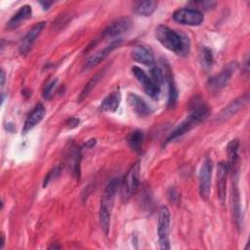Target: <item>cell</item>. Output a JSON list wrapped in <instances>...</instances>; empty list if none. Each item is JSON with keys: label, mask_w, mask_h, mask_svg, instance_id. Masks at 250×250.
I'll list each match as a JSON object with an SVG mask.
<instances>
[{"label": "cell", "mask_w": 250, "mask_h": 250, "mask_svg": "<svg viewBox=\"0 0 250 250\" xmlns=\"http://www.w3.org/2000/svg\"><path fill=\"white\" fill-rule=\"evenodd\" d=\"M154 34L159 43L167 50L183 56L188 53L189 41L186 34L177 32L165 25H158Z\"/></svg>", "instance_id": "obj_1"}, {"label": "cell", "mask_w": 250, "mask_h": 250, "mask_svg": "<svg viewBox=\"0 0 250 250\" xmlns=\"http://www.w3.org/2000/svg\"><path fill=\"white\" fill-rule=\"evenodd\" d=\"M121 185L120 178L116 177L111 179L108 184L106 185L102 198H101V206H100V223L102 229L105 234L109 231V226H110V216H111V210L113 207V202L115 198V194L117 192V189L119 188Z\"/></svg>", "instance_id": "obj_2"}, {"label": "cell", "mask_w": 250, "mask_h": 250, "mask_svg": "<svg viewBox=\"0 0 250 250\" xmlns=\"http://www.w3.org/2000/svg\"><path fill=\"white\" fill-rule=\"evenodd\" d=\"M140 183V163L136 162L127 172L121 182V196L123 200H128L136 191Z\"/></svg>", "instance_id": "obj_3"}, {"label": "cell", "mask_w": 250, "mask_h": 250, "mask_svg": "<svg viewBox=\"0 0 250 250\" xmlns=\"http://www.w3.org/2000/svg\"><path fill=\"white\" fill-rule=\"evenodd\" d=\"M169 226H170V212L166 206H163L159 210L158 214V240L161 249H170L169 242Z\"/></svg>", "instance_id": "obj_4"}, {"label": "cell", "mask_w": 250, "mask_h": 250, "mask_svg": "<svg viewBox=\"0 0 250 250\" xmlns=\"http://www.w3.org/2000/svg\"><path fill=\"white\" fill-rule=\"evenodd\" d=\"M234 70H235V64L230 63L226 68H224L220 73L210 77L207 82L208 90L214 94L223 90L229 84Z\"/></svg>", "instance_id": "obj_5"}, {"label": "cell", "mask_w": 250, "mask_h": 250, "mask_svg": "<svg viewBox=\"0 0 250 250\" xmlns=\"http://www.w3.org/2000/svg\"><path fill=\"white\" fill-rule=\"evenodd\" d=\"M173 19L182 24L199 25L203 21V15L196 9L181 8L173 13Z\"/></svg>", "instance_id": "obj_6"}, {"label": "cell", "mask_w": 250, "mask_h": 250, "mask_svg": "<svg viewBox=\"0 0 250 250\" xmlns=\"http://www.w3.org/2000/svg\"><path fill=\"white\" fill-rule=\"evenodd\" d=\"M212 161L206 158L199 171V194L203 200H208L211 190Z\"/></svg>", "instance_id": "obj_7"}, {"label": "cell", "mask_w": 250, "mask_h": 250, "mask_svg": "<svg viewBox=\"0 0 250 250\" xmlns=\"http://www.w3.org/2000/svg\"><path fill=\"white\" fill-rule=\"evenodd\" d=\"M132 72L137 78V80L142 84L145 92L152 99L157 100L159 95H160V90L161 88L158 87L149 76L139 66H133L132 67Z\"/></svg>", "instance_id": "obj_8"}, {"label": "cell", "mask_w": 250, "mask_h": 250, "mask_svg": "<svg viewBox=\"0 0 250 250\" xmlns=\"http://www.w3.org/2000/svg\"><path fill=\"white\" fill-rule=\"evenodd\" d=\"M131 21L128 18H119L110 22L103 31L104 38H115L125 33L131 27Z\"/></svg>", "instance_id": "obj_9"}, {"label": "cell", "mask_w": 250, "mask_h": 250, "mask_svg": "<svg viewBox=\"0 0 250 250\" xmlns=\"http://www.w3.org/2000/svg\"><path fill=\"white\" fill-rule=\"evenodd\" d=\"M248 102H249V94H245L235 99L230 104H229L225 108H223V110L217 115V121L222 122L224 120L229 119L233 114L237 113L240 109H242L248 104Z\"/></svg>", "instance_id": "obj_10"}, {"label": "cell", "mask_w": 250, "mask_h": 250, "mask_svg": "<svg viewBox=\"0 0 250 250\" xmlns=\"http://www.w3.org/2000/svg\"><path fill=\"white\" fill-rule=\"evenodd\" d=\"M44 26H45V22L44 21H40V22H37L35 25H33L32 28H30L27 31V33L21 39L20 47H19L20 53L21 55H26L30 51V49H31L35 39L41 33V31L44 28Z\"/></svg>", "instance_id": "obj_11"}, {"label": "cell", "mask_w": 250, "mask_h": 250, "mask_svg": "<svg viewBox=\"0 0 250 250\" xmlns=\"http://www.w3.org/2000/svg\"><path fill=\"white\" fill-rule=\"evenodd\" d=\"M121 42V39H117V40H114L112 41L109 45H107L106 47H104V49L98 51L97 53H95L94 55H92L87 61L86 62L84 63V66H83V69L84 70H88V69H91L93 68L94 66H96L97 64H99L101 62H103L116 47L119 46Z\"/></svg>", "instance_id": "obj_12"}, {"label": "cell", "mask_w": 250, "mask_h": 250, "mask_svg": "<svg viewBox=\"0 0 250 250\" xmlns=\"http://www.w3.org/2000/svg\"><path fill=\"white\" fill-rule=\"evenodd\" d=\"M229 171V166L226 162H220L217 169V188H218V198L224 203L226 199L227 190V175Z\"/></svg>", "instance_id": "obj_13"}, {"label": "cell", "mask_w": 250, "mask_h": 250, "mask_svg": "<svg viewBox=\"0 0 250 250\" xmlns=\"http://www.w3.org/2000/svg\"><path fill=\"white\" fill-rule=\"evenodd\" d=\"M44 115H45L44 105L42 104H37L25 119L23 128H22V134H25L26 132L31 130L33 127H35L43 119Z\"/></svg>", "instance_id": "obj_14"}, {"label": "cell", "mask_w": 250, "mask_h": 250, "mask_svg": "<svg viewBox=\"0 0 250 250\" xmlns=\"http://www.w3.org/2000/svg\"><path fill=\"white\" fill-rule=\"evenodd\" d=\"M127 101L133 110L139 116H147L151 113L150 106L138 95L135 93H129L127 97Z\"/></svg>", "instance_id": "obj_15"}, {"label": "cell", "mask_w": 250, "mask_h": 250, "mask_svg": "<svg viewBox=\"0 0 250 250\" xmlns=\"http://www.w3.org/2000/svg\"><path fill=\"white\" fill-rule=\"evenodd\" d=\"M132 58L143 64L151 65L154 62V55L152 50L146 46H136L132 52Z\"/></svg>", "instance_id": "obj_16"}, {"label": "cell", "mask_w": 250, "mask_h": 250, "mask_svg": "<svg viewBox=\"0 0 250 250\" xmlns=\"http://www.w3.org/2000/svg\"><path fill=\"white\" fill-rule=\"evenodd\" d=\"M32 16V10L30 8V6L28 5H24L22 7H21L18 12L10 19V21L7 22V27L9 29H13L18 27L21 21L28 20L29 18H31Z\"/></svg>", "instance_id": "obj_17"}, {"label": "cell", "mask_w": 250, "mask_h": 250, "mask_svg": "<svg viewBox=\"0 0 250 250\" xmlns=\"http://www.w3.org/2000/svg\"><path fill=\"white\" fill-rule=\"evenodd\" d=\"M197 124H199V122H198L194 117L188 115V118H187L185 121H183V122L170 134V136L168 137L166 143H169V142H171L172 140L178 138L179 136L184 135L185 133L188 132L191 128H193V127L196 126Z\"/></svg>", "instance_id": "obj_18"}, {"label": "cell", "mask_w": 250, "mask_h": 250, "mask_svg": "<svg viewBox=\"0 0 250 250\" xmlns=\"http://www.w3.org/2000/svg\"><path fill=\"white\" fill-rule=\"evenodd\" d=\"M120 103V94L118 91L107 95L102 102L100 109L102 111H115Z\"/></svg>", "instance_id": "obj_19"}, {"label": "cell", "mask_w": 250, "mask_h": 250, "mask_svg": "<svg viewBox=\"0 0 250 250\" xmlns=\"http://www.w3.org/2000/svg\"><path fill=\"white\" fill-rule=\"evenodd\" d=\"M239 194L236 186L232 187V192H231V210H232V217L235 222V225L237 228H240V203H239Z\"/></svg>", "instance_id": "obj_20"}, {"label": "cell", "mask_w": 250, "mask_h": 250, "mask_svg": "<svg viewBox=\"0 0 250 250\" xmlns=\"http://www.w3.org/2000/svg\"><path fill=\"white\" fill-rule=\"evenodd\" d=\"M238 147H239V142L238 140H231L228 146V156H229V162L227 163L229 166V169H233L238 161Z\"/></svg>", "instance_id": "obj_21"}, {"label": "cell", "mask_w": 250, "mask_h": 250, "mask_svg": "<svg viewBox=\"0 0 250 250\" xmlns=\"http://www.w3.org/2000/svg\"><path fill=\"white\" fill-rule=\"evenodd\" d=\"M165 79L168 83V106L171 108H174L177 103V99H178V91L177 88L175 86L172 74L169 70L166 71L165 73Z\"/></svg>", "instance_id": "obj_22"}, {"label": "cell", "mask_w": 250, "mask_h": 250, "mask_svg": "<svg viewBox=\"0 0 250 250\" xmlns=\"http://www.w3.org/2000/svg\"><path fill=\"white\" fill-rule=\"evenodd\" d=\"M157 2L153 0L141 1L135 5V12L142 16H150L156 9Z\"/></svg>", "instance_id": "obj_23"}, {"label": "cell", "mask_w": 250, "mask_h": 250, "mask_svg": "<svg viewBox=\"0 0 250 250\" xmlns=\"http://www.w3.org/2000/svg\"><path fill=\"white\" fill-rule=\"evenodd\" d=\"M144 139H145V135L144 132L141 130H135L134 132H132L130 134V136L128 137V145L129 146L134 150V151H141L142 149V146L144 143Z\"/></svg>", "instance_id": "obj_24"}, {"label": "cell", "mask_w": 250, "mask_h": 250, "mask_svg": "<svg viewBox=\"0 0 250 250\" xmlns=\"http://www.w3.org/2000/svg\"><path fill=\"white\" fill-rule=\"evenodd\" d=\"M102 76H103V72H99V73H97L95 76H93V77L88 81V83L84 86L83 90L81 91V93H80V95H79V98H78V102H79V103L82 102V101L90 94V92L93 90V88L95 87V85L97 84V82L100 80V78H102Z\"/></svg>", "instance_id": "obj_25"}, {"label": "cell", "mask_w": 250, "mask_h": 250, "mask_svg": "<svg viewBox=\"0 0 250 250\" xmlns=\"http://www.w3.org/2000/svg\"><path fill=\"white\" fill-rule=\"evenodd\" d=\"M150 74H151V80L158 86L161 88V86L163 85L164 81H166L165 79V73L163 72V70L157 66L154 65L151 69H150Z\"/></svg>", "instance_id": "obj_26"}, {"label": "cell", "mask_w": 250, "mask_h": 250, "mask_svg": "<svg viewBox=\"0 0 250 250\" xmlns=\"http://www.w3.org/2000/svg\"><path fill=\"white\" fill-rule=\"evenodd\" d=\"M200 60L205 67H210L213 63V54L208 47H203L200 53Z\"/></svg>", "instance_id": "obj_27"}, {"label": "cell", "mask_w": 250, "mask_h": 250, "mask_svg": "<svg viewBox=\"0 0 250 250\" xmlns=\"http://www.w3.org/2000/svg\"><path fill=\"white\" fill-rule=\"evenodd\" d=\"M60 173H61V168H60V167H54L53 169H51V170L48 172V174L46 175L45 179H44L43 187L46 188L53 180L57 179L58 176L60 175Z\"/></svg>", "instance_id": "obj_28"}, {"label": "cell", "mask_w": 250, "mask_h": 250, "mask_svg": "<svg viewBox=\"0 0 250 250\" xmlns=\"http://www.w3.org/2000/svg\"><path fill=\"white\" fill-rule=\"evenodd\" d=\"M57 85V79H53L52 81H50L44 88L43 90V97L45 99H50L51 96H52V93H53V90L55 89Z\"/></svg>", "instance_id": "obj_29"}, {"label": "cell", "mask_w": 250, "mask_h": 250, "mask_svg": "<svg viewBox=\"0 0 250 250\" xmlns=\"http://www.w3.org/2000/svg\"><path fill=\"white\" fill-rule=\"evenodd\" d=\"M167 196L169 198V200L173 203H178L179 200H180V195H179V192L178 190L175 188H170L169 190H168V193H167Z\"/></svg>", "instance_id": "obj_30"}, {"label": "cell", "mask_w": 250, "mask_h": 250, "mask_svg": "<svg viewBox=\"0 0 250 250\" xmlns=\"http://www.w3.org/2000/svg\"><path fill=\"white\" fill-rule=\"evenodd\" d=\"M78 124H79V119H77V118H75V117H71V118L68 119L67 122H66L67 127L70 128V129L75 128Z\"/></svg>", "instance_id": "obj_31"}, {"label": "cell", "mask_w": 250, "mask_h": 250, "mask_svg": "<svg viewBox=\"0 0 250 250\" xmlns=\"http://www.w3.org/2000/svg\"><path fill=\"white\" fill-rule=\"evenodd\" d=\"M95 144H96V140H95V139H92V140H89V141L87 142V144H85V146H86V147H92V146H95Z\"/></svg>", "instance_id": "obj_32"}, {"label": "cell", "mask_w": 250, "mask_h": 250, "mask_svg": "<svg viewBox=\"0 0 250 250\" xmlns=\"http://www.w3.org/2000/svg\"><path fill=\"white\" fill-rule=\"evenodd\" d=\"M40 4H41V5L43 6V8L46 10V9H49V7L53 4V2H46V1L44 2V1H41Z\"/></svg>", "instance_id": "obj_33"}, {"label": "cell", "mask_w": 250, "mask_h": 250, "mask_svg": "<svg viewBox=\"0 0 250 250\" xmlns=\"http://www.w3.org/2000/svg\"><path fill=\"white\" fill-rule=\"evenodd\" d=\"M4 82H5V72H4V70L2 69V70H1V86L4 85Z\"/></svg>", "instance_id": "obj_34"}, {"label": "cell", "mask_w": 250, "mask_h": 250, "mask_svg": "<svg viewBox=\"0 0 250 250\" xmlns=\"http://www.w3.org/2000/svg\"><path fill=\"white\" fill-rule=\"evenodd\" d=\"M4 243H5V238H4V234H2V242H1L0 248H3V246H4Z\"/></svg>", "instance_id": "obj_35"}, {"label": "cell", "mask_w": 250, "mask_h": 250, "mask_svg": "<svg viewBox=\"0 0 250 250\" xmlns=\"http://www.w3.org/2000/svg\"><path fill=\"white\" fill-rule=\"evenodd\" d=\"M61 248V246H58V245H52L51 247H50V249H60Z\"/></svg>", "instance_id": "obj_36"}]
</instances>
